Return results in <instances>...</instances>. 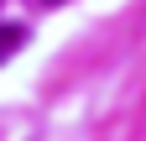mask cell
<instances>
[{"instance_id": "1", "label": "cell", "mask_w": 146, "mask_h": 141, "mask_svg": "<svg viewBox=\"0 0 146 141\" xmlns=\"http://www.w3.org/2000/svg\"><path fill=\"white\" fill-rule=\"evenodd\" d=\"M16 47H21V26H0V63H5Z\"/></svg>"}, {"instance_id": "2", "label": "cell", "mask_w": 146, "mask_h": 141, "mask_svg": "<svg viewBox=\"0 0 146 141\" xmlns=\"http://www.w3.org/2000/svg\"><path fill=\"white\" fill-rule=\"evenodd\" d=\"M47 5H63V0H47Z\"/></svg>"}]
</instances>
